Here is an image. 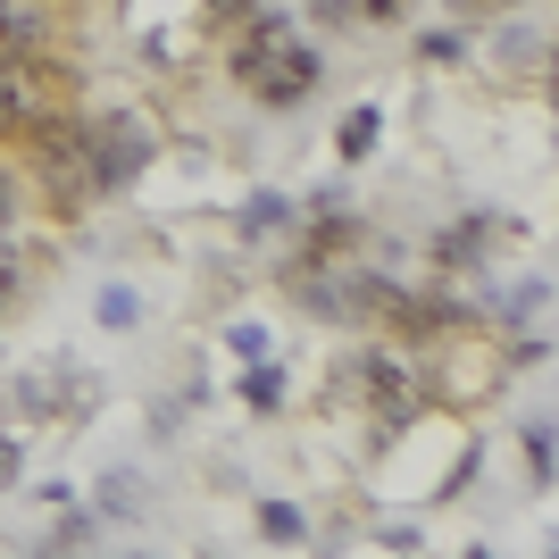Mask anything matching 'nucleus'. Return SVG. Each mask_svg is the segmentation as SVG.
Listing matches in <instances>:
<instances>
[{
  "instance_id": "obj_1",
  "label": "nucleus",
  "mask_w": 559,
  "mask_h": 559,
  "mask_svg": "<svg viewBox=\"0 0 559 559\" xmlns=\"http://www.w3.org/2000/svg\"><path fill=\"white\" fill-rule=\"evenodd\" d=\"M334 401H350V409H368V426L384 435V443H401V435H418L426 426V368H418V350H401V343H359L343 350L326 368Z\"/></svg>"
},
{
  "instance_id": "obj_2",
  "label": "nucleus",
  "mask_w": 559,
  "mask_h": 559,
  "mask_svg": "<svg viewBox=\"0 0 559 559\" xmlns=\"http://www.w3.org/2000/svg\"><path fill=\"white\" fill-rule=\"evenodd\" d=\"M84 159H93V185L109 201V192L142 185L159 167V126L142 109H84Z\"/></svg>"
},
{
  "instance_id": "obj_3",
  "label": "nucleus",
  "mask_w": 559,
  "mask_h": 559,
  "mask_svg": "<svg viewBox=\"0 0 559 559\" xmlns=\"http://www.w3.org/2000/svg\"><path fill=\"white\" fill-rule=\"evenodd\" d=\"M376 326L393 334V343H409V350H435V343H451L460 326H476V301L451 293V284H384Z\"/></svg>"
},
{
  "instance_id": "obj_4",
  "label": "nucleus",
  "mask_w": 559,
  "mask_h": 559,
  "mask_svg": "<svg viewBox=\"0 0 559 559\" xmlns=\"http://www.w3.org/2000/svg\"><path fill=\"white\" fill-rule=\"evenodd\" d=\"M100 401L93 376H75V359H50V368H25L17 384H9V409H17L25 426H75L84 409Z\"/></svg>"
},
{
  "instance_id": "obj_5",
  "label": "nucleus",
  "mask_w": 559,
  "mask_h": 559,
  "mask_svg": "<svg viewBox=\"0 0 559 559\" xmlns=\"http://www.w3.org/2000/svg\"><path fill=\"white\" fill-rule=\"evenodd\" d=\"M68 100V68L34 50V59H0V142H17L34 117H50Z\"/></svg>"
},
{
  "instance_id": "obj_6",
  "label": "nucleus",
  "mask_w": 559,
  "mask_h": 559,
  "mask_svg": "<svg viewBox=\"0 0 559 559\" xmlns=\"http://www.w3.org/2000/svg\"><path fill=\"white\" fill-rule=\"evenodd\" d=\"M501 234H518L510 217H451V226L426 234V259H435L443 276H476V267L492 259V242H501Z\"/></svg>"
},
{
  "instance_id": "obj_7",
  "label": "nucleus",
  "mask_w": 559,
  "mask_h": 559,
  "mask_svg": "<svg viewBox=\"0 0 559 559\" xmlns=\"http://www.w3.org/2000/svg\"><path fill=\"white\" fill-rule=\"evenodd\" d=\"M50 43H59V17L43 0H0V59H34Z\"/></svg>"
},
{
  "instance_id": "obj_8",
  "label": "nucleus",
  "mask_w": 559,
  "mask_h": 559,
  "mask_svg": "<svg viewBox=\"0 0 559 559\" xmlns=\"http://www.w3.org/2000/svg\"><path fill=\"white\" fill-rule=\"evenodd\" d=\"M234 226H242V242H293L301 201H293V192H251V201L234 210Z\"/></svg>"
},
{
  "instance_id": "obj_9",
  "label": "nucleus",
  "mask_w": 559,
  "mask_h": 559,
  "mask_svg": "<svg viewBox=\"0 0 559 559\" xmlns=\"http://www.w3.org/2000/svg\"><path fill=\"white\" fill-rule=\"evenodd\" d=\"M376 142H384V109H376V100H350L343 126H334V159H343V167H368Z\"/></svg>"
},
{
  "instance_id": "obj_10",
  "label": "nucleus",
  "mask_w": 559,
  "mask_h": 559,
  "mask_svg": "<svg viewBox=\"0 0 559 559\" xmlns=\"http://www.w3.org/2000/svg\"><path fill=\"white\" fill-rule=\"evenodd\" d=\"M543 309H551V276H526V284H510V293H492L485 318H501V326H535Z\"/></svg>"
},
{
  "instance_id": "obj_11",
  "label": "nucleus",
  "mask_w": 559,
  "mask_h": 559,
  "mask_svg": "<svg viewBox=\"0 0 559 559\" xmlns=\"http://www.w3.org/2000/svg\"><path fill=\"white\" fill-rule=\"evenodd\" d=\"M518 451H526V476H535V492H551V467H559L551 418H526V426H518Z\"/></svg>"
},
{
  "instance_id": "obj_12",
  "label": "nucleus",
  "mask_w": 559,
  "mask_h": 559,
  "mask_svg": "<svg viewBox=\"0 0 559 559\" xmlns=\"http://www.w3.org/2000/svg\"><path fill=\"white\" fill-rule=\"evenodd\" d=\"M142 492H151V485H142L134 467H109V476H100V518H134Z\"/></svg>"
},
{
  "instance_id": "obj_13",
  "label": "nucleus",
  "mask_w": 559,
  "mask_h": 559,
  "mask_svg": "<svg viewBox=\"0 0 559 559\" xmlns=\"http://www.w3.org/2000/svg\"><path fill=\"white\" fill-rule=\"evenodd\" d=\"M242 401H251L259 418H276V409H284V368H267V359H251V368H242Z\"/></svg>"
},
{
  "instance_id": "obj_14",
  "label": "nucleus",
  "mask_w": 559,
  "mask_h": 559,
  "mask_svg": "<svg viewBox=\"0 0 559 559\" xmlns=\"http://www.w3.org/2000/svg\"><path fill=\"white\" fill-rule=\"evenodd\" d=\"M251 518H259V535H267V543H301V535H309V518L293 510V501H276V492H267Z\"/></svg>"
},
{
  "instance_id": "obj_15",
  "label": "nucleus",
  "mask_w": 559,
  "mask_h": 559,
  "mask_svg": "<svg viewBox=\"0 0 559 559\" xmlns=\"http://www.w3.org/2000/svg\"><path fill=\"white\" fill-rule=\"evenodd\" d=\"M93 318H100V326H109V334H134V326H142V301H134V293H126V284H109V293H100V301H93Z\"/></svg>"
},
{
  "instance_id": "obj_16",
  "label": "nucleus",
  "mask_w": 559,
  "mask_h": 559,
  "mask_svg": "<svg viewBox=\"0 0 559 559\" xmlns=\"http://www.w3.org/2000/svg\"><path fill=\"white\" fill-rule=\"evenodd\" d=\"M226 350H234V359H267V326L234 318V326H226Z\"/></svg>"
},
{
  "instance_id": "obj_17",
  "label": "nucleus",
  "mask_w": 559,
  "mask_h": 559,
  "mask_svg": "<svg viewBox=\"0 0 559 559\" xmlns=\"http://www.w3.org/2000/svg\"><path fill=\"white\" fill-rule=\"evenodd\" d=\"M17 293H25V267L9 259V242H0V326H9V309H17Z\"/></svg>"
},
{
  "instance_id": "obj_18",
  "label": "nucleus",
  "mask_w": 559,
  "mask_h": 559,
  "mask_svg": "<svg viewBox=\"0 0 559 559\" xmlns=\"http://www.w3.org/2000/svg\"><path fill=\"white\" fill-rule=\"evenodd\" d=\"M17 476H25V443L0 426V492H17Z\"/></svg>"
},
{
  "instance_id": "obj_19",
  "label": "nucleus",
  "mask_w": 559,
  "mask_h": 559,
  "mask_svg": "<svg viewBox=\"0 0 559 559\" xmlns=\"http://www.w3.org/2000/svg\"><path fill=\"white\" fill-rule=\"evenodd\" d=\"M309 25H359V0H309Z\"/></svg>"
},
{
  "instance_id": "obj_20",
  "label": "nucleus",
  "mask_w": 559,
  "mask_h": 559,
  "mask_svg": "<svg viewBox=\"0 0 559 559\" xmlns=\"http://www.w3.org/2000/svg\"><path fill=\"white\" fill-rule=\"evenodd\" d=\"M460 34H418V59H435V68H451V59H460Z\"/></svg>"
},
{
  "instance_id": "obj_21",
  "label": "nucleus",
  "mask_w": 559,
  "mask_h": 559,
  "mask_svg": "<svg viewBox=\"0 0 559 559\" xmlns=\"http://www.w3.org/2000/svg\"><path fill=\"white\" fill-rule=\"evenodd\" d=\"M409 17V0H359V25H401Z\"/></svg>"
},
{
  "instance_id": "obj_22",
  "label": "nucleus",
  "mask_w": 559,
  "mask_h": 559,
  "mask_svg": "<svg viewBox=\"0 0 559 559\" xmlns=\"http://www.w3.org/2000/svg\"><path fill=\"white\" fill-rule=\"evenodd\" d=\"M201 9H210V25H217V34H226V25L242 17V9H251V0H201Z\"/></svg>"
},
{
  "instance_id": "obj_23",
  "label": "nucleus",
  "mask_w": 559,
  "mask_h": 559,
  "mask_svg": "<svg viewBox=\"0 0 559 559\" xmlns=\"http://www.w3.org/2000/svg\"><path fill=\"white\" fill-rule=\"evenodd\" d=\"M460 9H476V17H492V9H510V0H460Z\"/></svg>"
}]
</instances>
